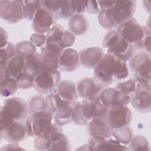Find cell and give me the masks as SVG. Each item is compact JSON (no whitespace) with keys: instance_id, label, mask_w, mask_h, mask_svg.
Returning <instances> with one entry per match:
<instances>
[{"instance_id":"cell-36","label":"cell","mask_w":151,"mask_h":151,"mask_svg":"<svg viewBox=\"0 0 151 151\" xmlns=\"http://www.w3.org/2000/svg\"><path fill=\"white\" fill-rule=\"evenodd\" d=\"M64 29L60 24H56L46 33V43H60Z\"/></svg>"},{"instance_id":"cell-28","label":"cell","mask_w":151,"mask_h":151,"mask_svg":"<svg viewBox=\"0 0 151 151\" xmlns=\"http://www.w3.org/2000/svg\"><path fill=\"white\" fill-rule=\"evenodd\" d=\"M51 140L50 150H69L70 145L67 136L63 132L48 136Z\"/></svg>"},{"instance_id":"cell-5","label":"cell","mask_w":151,"mask_h":151,"mask_svg":"<svg viewBox=\"0 0 151 151\" xmlns=\"http://www.w3.org/2000/svg\"><path fill=\"white\" fill-rule=\"evenodd\" d=\"M150 55L145 51L139 52L130 58L129 66L136 82L150 83Z\"/></svg>"},{"instance_id":"cell-30","label":"cell","mask_w":151,"mask_h":151,"mask_svg":"<svg viewBox=\"0 0 151 151\" xmlns=\"http://www.w3.org/2000/svg\"><path fill=\"white\" fill-rule=\"evenodd\" d=\"M17 80L11 77L1 78L0 93L2 96L7 97L14 94L18 89Z\"/></svg>"},{"instance_id":"cell-49","label":"cell","mask_w":151,"mask_h":151,"mask_svg":"<svg viewBox=\"0 0 151 151\" xmlns=\"http://www.w3.org/2000/svg\"><path fill=\"white\" fill-rule=\"evenodd\" d=\"M97 3L99 5L100 9H109L111 8L114 5L115 1H97Z\"/></svg>"},{"instance_id":"cell-31","label":"cell","mask_w":151,"mask_h":151,"mask_svg":"<svg viewBox=\"0 0 151 151\" xmlns=\"http://www.w3.org/2000/svg\"><path fill=\"white\" fill-rule=\"evenodd\" d=\"M111 137L121 143L128 145L133 137V130L129 125L113 129Z\"/></svg>"},{"instance_id":"cell-34","label":"cell","mask_w":151,"mask_h":151,"mask_svg":"<svg viewBox=\"0 0 151 151\" xmlns=\"http://www.w3.org/2000/svg\"><path fill=\"white\" fill-rule=\"evenodd\" d=\"M29 114L47 109L45 97L41 95H34L31 97L28 103Z\"/></svg>"},{"instance_id":"cell-23","label":"cell","mask_w":151,"mask_h":151,"mask_svg":"<svg viewBox=\"0 0 151 151\" xmlns=\"http://www.w3.org/2000/svg\"><path fill=\"white\" fill-rule=\"evenodd\" d=\"M55 90L63 100L70 103L76 101L78 97L76 83L70 80L60 81Z\"/></svg>"},{"instance_id":"cell-14","label":"cell","mask_w":151,"mask_h":151,"mask_svg":"<svg viewBox=\"0 0 151 151\" xmlns=\"http://www.w3.org/2000/svg\"><path fill=\"white\" fill-rule=\"evenodd\" d=\"M64 49L59 43H45L41 47L43 59L42 69L58 70V58Z\"/></svg>"},{"instance_id":"cell-32","label":"cell","mask_w":151,"mask_h":151,"mask_svg":"<svg viewBox=\"0 0 151 151\" xmlns=\"http://www.w3.org/2000/svg\"><path fill=\"white\" fill-rule=\"evenodd\" d=\"M128 76L129 70L126 61L115 56L113 76V80H124L128 77Z\"/></svg>"},{"instance_id":"cell-26","label":"cell","mask_w":151,"mask_h":151,"mask_svg":"<svg viewBox=\"0 0 151 151\" xmlns=\"http://www.w3.org/2000/svg\"><path fill=\"white\" fill-rule=\"evenodd\" d=\"M68 28L70 31L74 35H82L88 30V22L83 15L74 14L69 19Z\"/></svg>"},{"instance_id":"cell-13","label":"cell","mask_w":151,"mask_h":151,"mask_svg":"<svg viewBox=\"0 0 151 151\" xmlns=\"http://www.w3.org/2000/svg\"><path fill=\"white\" fill-rule=\"evenodd\" d=\"M42 5L51 12L57 19H68L75 14L72 1H41Z\"/></svg>"},{"instance_id":"cell-29","label":"cell","mask_w":151,"mask_h":151,"mask_svg":"<svg viewBox=\"0 0 151 151\" xmlns=\"http://www.w3.org/2000/svg\"><path fill=\"white\" fill-rule=\"evenodd\" d=\"M73 109L72 104L67 105L54 113L55 123L61 126L73 122Z\"/></svg>"},{"instance_id":"cell-22","label":"cell","mask_w":151,"mask_h":151,"mask_svg":"<svg viewBox=\"0 0 151 151\" xmlns=\"http://www.w3.org/2000/svg\"><path fill=\"white\" fill-rule=\"evenodd\" d=\"M134 49V47L133 45L120 36L113 46L107 50V52L127 61L133 57Z\"/></svg>"},{"instance_id":"cell-2","label":"cell","mask_w":151,"mask_h":151,"mask_svg":"<svg viewBox=\"0 0 151 151\" xmlns=\"http://www.w3.org/2000/svg\"><path fill=\"white\" fill-rule=\"evenodd\" d=\"M29 114L28 104L22 99L14 97L6 99L1 107V129L15 121H24Z\"/></svg>"},{"instance_id":"cell-10","label":"cell","mask_w":151,"mask_h":151,"mask_svg":"<svg viewBox=\"0 0 151 151\" xmlns=\"http://www.w3.org/2000/svg\"><path fill=\"white\" fill-rule=\"evenodd\" d=\"M32 28L38 34H44L56 24L57 18L42 5L36 12L32 19Z\"/></svg>"},{"instance_id":"cell-1","label":"cell","mask_w":151,"mask_h":151,"mask_svg":"<svg viewBox=\"0 0 151 151\" xmlns=\"http://www.w3.org/2000/svg\"><path fill=\"white\" fill-rule=\"evenodd\" d=\"M136 1L126 0L115 1L114 5L109 9H100L97 13L98 21L105 29H113L123 22L133 18L136 9Z\"/></svg>"},{"instance_id":"cell-40","label":"cell","mask_w":151,"mask_h":151,"mask_svg":"<svg viewBox=\"0 0 151 151\" xmlns=\"http://www.w3.org/2000/svg\"><path fill=\"white\" fill-rule=\"evenodd\" d=\"M136 85V82L132 78H130L129 80L124 82L117 83L116 85L115 88L119 90V91L131 96L135 92Z\"/></svg>"},{"instance_id":"cell-43","label":"cell","mask_w":151,"mask_h":151,"mask_svg":"<svg viewBox=\"0 0 151 151\" xmlns=\"http://www.w3.org/2000/svg\"><path fill=\"white\" fill-rule=\"evenodd\" d=\"M76 40L74 35L70 31H64L62 39L60 42V45L64 49L70 47L73 45Z\"/></svg>"},{"instance_id":"cell-45","label":"cell","mask_w":151,"mask_h":151,"mask_svg":"<svg viewBox=\"0 0 151 151\" xmlns=\"http://www.w3.org/2000/svg\"><path fill=\"white\" fill-rule=\"evenodd\" d=\"M75 14H82L86 11L87 1H72Z\"/></svg>"},{"instance_id":"cell-11","label":"cell","mask_w":151,"mask_h":151,"mask_svg":"<svg viewBox=\"0 0 151 151\" xmlns=\"http://www.w3.org/2000/svg\"><path fill=\"white\" fill-rule=\"evenodd\" d=\"M99 99L103 106L109 109L112 106H126L130 101V96L115 87H106L100 93Z\"/></svg>"},{"instance_id":"cell-12","label":"cell","mask_w":151,"mask_h":151,"mask_svg":"<svg viewBox=\"0 0 151 151\" xmlns=\"http://www.w3.org/2000/svg\"><path fill=\"white\" fill-rule=\"evenodd\" d=\"M1 137L9 143H18L28 137L25 120L15 121L1 129Z\"/></svg>"},{"instance_id":"cell-25","label":"cell","mask_w":151,"mask_h":151,"mask_svg":"<svg viewBox=\"0 0 151 151\" xmlns=\"http://www.w3.org/2000/svg\"><path fill=\"white\" fill-rule=\"evenodd\" d=\"M25 71L35 77L42 70L43 59L40 53L37 51L25 57Z\"/></svg>"},{"instance_id":"cell-39","label":"cell","mask_w":151,"mask_h":151,"mask_svg":"<svg viewBox=\"0 0 151 151\" xmlns=\"http://www.w3.org/2000/svg\"><path fill=\"white\" fill-rule=\"evenodd\" d=\"M34 78L35 77L24 71L16 78L18 88L26 90L33 87Z\"/></svg>"},{"instance_id":"cell-37","label":"cell","mask_w":151,"mask_h":151,"mask_svg":"<svg viewBox=\"0 0 151 151\" xmlns=\"http://www.w3.org/2000/svg\"><path fill=\"white\" fill-rule=\"evenodd\" d=\"M42 6L41 1H24V18L32 21L37 11Z\"/></svg>"},{"instance_id":"cell-41","label":"cell","mask_w":151,"mask_h":151,"mask_svg":"<svg viewBox=\"0 0 151 151\" xmlns=\"http://www.w3.org/2000/svg\"><path fill=\"white\" fill-rule=\"evenodd\" d=\"M73 109V122L77 125H84L87 123V120L84 118L81 111V105L80 101H74L72 103Z\"/></svg>"},{"instance_id":"cell-21","label":"cell","mask_w":151,"mask_h":151,"mask_svg":"<svg viewBox=\"0 0 151 151\" xmlns=\"http://www.w3.org/2000/svg\"><path fill=\"white\" fill-rule=\"evenodd\" d=\"M25 57L17 54L8 61L6 68L0 71L1 78L7 77L16 79L25 71Z\"/></svg>"},{"instance_id":"cell-16","label":"cell","mask_w":151,"mask_h":151,"mask_svg":"<svg viewBox=\"0 0 151 151\" xmlns=\"http://www.w3.org/2000/svg\"><path fill=\"white\" fill-rule=\"evenodd\" d=\"M81 111L84 118L88 122L94 119H101L106 120L109 109L103 106L99 99H84L81 102Z\"/></svg>"},{"instance_id":"cell-48","label":"cell","mask_w":151,"mask_h":151,"mask_svg":"<svg viewBox=\"0 0 151 151\" xmlns=\"http://www.w3.org/2000/svg\"><path fill=\"white\" fill-rule=\"evenodd\" d=\"M1 31H0V34H1V48L5 46L6 45L8 42V34L6 32L5 30H4L2 27L0 28Z\"/></svg>"},{"instance_id":"cell-42","label":"cell","mask_w":151,"mask_h":151,"mask_svg":"<svg viewBox=\"0 0 151 151\" xmlns=\"http://www.w3.org/2000/svg\"><path fill=\"white\" fill-rule=\"evenodd\" d=\"M51 140L46 134H41L35 137L34 146L36 149L40 150H50Z\"/></svg>"},{"instance_id":"cell-38","label":"cell","mask_w":151,"mask_h":151,"mask_svg":"<svg viewBox=\"0 0 151 151\" xmlns=\"http://www.w3.org/2000/svg\"><path fill=\"white\" fill-rule=\"evenodd\" d=\"M17 54L24 57L37 51V47L29 41H22L15 45Z\"/></svg>"},{"instance_id":"cell-33","label":"cell","mask_w":151,"mask_h":151,"mask_svg":"<svg viewBox=\"0 0 151 151\" xmlns=\"http://www.w3.org/2000/svg\"><path fill=\"white\" fill-rule=\"evenodd\" d=\"M16 54L15 46L10 42L0 48V71L6 68L8 61Z\"/></svg>"},{"instance_id":"cell-20","label":"cell","mask_w":151,"mask_h":151,"mask_svg":"<svg viewBox=\"0 0 151 151\" xmlns=\"http://www.w3.org/2000/svg\"><path fill=\"white\" fill-rule=\"evenodd\" d=\"M103 55V49L98 47L83 48L79 52L80 64L86 68H94Z\"/></svg>"},{"instance_id":"cell-47","label":"cell","mask_w":151,"mask_h":151,"mask_svg":"<svg viewBox=\"0 0 151 151\" xmlns=\"http://www.w3.org/2000/svg\"><path fill=\"white\" fill-rule=\"evenodd\" d=\"M100 11V7L97 3V1H87L86 11L90 14H96L98 13Z\"/></svg>"},{"instance_id":"cell-8","label":"cell","mask_w":151,"mask_h":151,"mask_svg":"<svg viewBox=\"0 0 151 151\" xmlns=\"http://www.w3.org/2000/svg\"><path fill=\"white\" fill-rule=\"evenodd\" d=\"M1 18L5 21L15 24L24 18V1H1Z\"/></svg>"},{"instance_id":"cell-44","label":"cell","mask_w":151,"mask_h":151,"mask_svg":"<svg viewBox=\"0 0 151 151\" xmlns=\"http://www.w3.org/2000/svg\"><path fill=\"white\" fill-rule=\"evenodd\" d=\"M30 41L36 47H42L46 43V36L44 34L35 33L30 37Z\"/></svg>"},{"instance_id":"cell-15","label":"cell","mask_w":151,"mask_h":151,"mask_svg":"<svg viewBox=\"0 0 151 151\" xmlns=\"http://www.w3.org/2000/svg\"><path fill=\"white\" fill-rule=\"evenodd\" d=\"M76 86L78 96L88 100L98 99L100 93L104 87L94 77H87L80 80Z\"/></svg>"},{"instance_id":"cell-24","label":"cell","mask_w":151,"mask_h":151,"mask_svg":"<svg viewBox=\"0 0 151 151\" xmlns=\"http://www.w3.org/2000/svg\"><path fill=\"white\" fill-rule=\"evenodd\" d=\"M150 93H134L130 96V103L135 110L142 113H148L151 110Z\"/></svg>"},{"instance_id":"cell-50","label":"cell","mask_w":151,"mask_h":151,"mask_svg":"<svg viewBox=\"0 0 151 151\" xmlns=\"http://www.w3.org/2000/svg\"><path fill=\"white\" fill-rule=\"evenodd\" d=\"M1 150H24L18 143H9V144L4 145L3 147L1 148Z\"/></svg>"},{"instance_id":"cell-17","label":"cell","mask_w":151,"mask_h":151,"mask_svg":"<svg viewBox=\"0 0 151 151\" xmlns=\"http://www.w3.org/2000/svg\"><path fill=\"white\" fill-rule=\"evenodd\" d=\"M90 150L96 151H123L129 150L127 145H123L110 137L107 139H99L90 137L87 143Z\"/></svg>"},{"instance_id":"cell-7","label":"cell","mask_w":151,"mask_h":151,"mask_svg":"<svg viewBox=\"0 0 151 151\" xmlns=\"http://www.w3.org/2000/svg\"><path fill=\"white\" fill-rule=\"evenodd\" d=\"M115 56L104 54L103 57L94 68V78L103 87L110 86L113 80V71Z\"/></svg>"},{"instance_id":"cell-19","label":"cell","mask_w":151,"mask_h":151,"mask_svg":"<svg viewBox=\"0 0 151 151\" xmlns=\"http://www.w3.org/2000/svg\"><path fill=\"white\" fill-rule=\"evenodd\" d=\"M87 124V130L90 137L99 139L111 137L112 129L105 120L94 119L88 121Z\"/></svg>"},{"instance_id":"cell-27","label":"cell","mask_w":151,"mask_h":151,"mask_svg":"<svg viewBox=\"0 0 151 151\" xmlns=\"http://www.w3.org/2000/svg\"><path fill=\"white\" fill-rule=\"evenodd\" d=\"M45 99L47 109L53 113L64 108L67 105L72 104L63 100L57 93L55 89L52 91L47 94Z\"/></svg>"},{"instance_id":"cell-4","label":"cell","mask_w":151,"mask_h":151,"mask_svg":"<svg viewBox=\"0 0 151 151\" xmlns=\"http://www.w3.org/2000/svg\"><path fill=\"white\" fill-rule=\"evenodd\" d=\"M53 119L54 113L47 109L28 114L25 120L28 136L37 137L43 134Z\"/></svg>"},{"instance_id":"cell-3","label":"cell","mask_w":151,"mask_h":151,"mask_svg":"<svg viewBox=\"0 0 151 151\" xmlns=\"http://www.w3.org/2000/svg\"><path fill=\"white\" fill-rule=\"evenodd\" d=\"M148 28L141 25L133 17L117 26L119 35L139 50L143 51V41Z\"/></svg>"},{"instance_id":"cell-9","label":"cell","mask_w":151,"mask_h":151,"mask_svg":"<svg viewBox=\"0 0 151 151\" xmlns=\"http://www.w3.org/2000/svg\"><path fill=\"white\" fill-rule=\"evenodd\" d=\"M132 118V112L127 106H112L109 108L106 121L113 129L128 126Z\"/></svg>"},{"instance_id":"cell-46","label":"cell","mask_w":151,"mask_h":151,"mask_svg":"<svg viewBox=\"0 0 151 151\" xmlns=\"http://www.w3.org/2000/svg\"><path fill=\"white\" fill-rule=\"evenodd\" d=\"M150 38H151L150 31L148 28L146 30V34L143 41V51H145L150 55V42H151Z\"/></svg>"},{"instance_id":"cell-35","label":"cell","mask_w":151,"mask_h":151,"mask_svg":"<svg viewBox=\"0 0 151 151\" xmlns=\"http://www.w3.org/2000/svg\"><path fill=\"white\" fill-rule=\"evenodd\" d=\"M129 150H149V144L147 139L142 135L133 136L128 144Z\"/></svg>"},{"instance_id":"cell-18","label":"cell","mask_w":151,"mask_h":151,"mask_svg":"<svg viewBox=\"0 0 151 151\" xmlns=\"http://www.w3.org/2000/svg\"><path fill=\"white\" fill-rule=\"evenodd\" d=\"M80 64L79 53L73 48L64 49L58 58V70L61 71H73Z\"/></svg>"},{"instance_id":"cell-6","label":"cell","mask_w":151,"mask_h":151,"mask_svg":"<svg viewBox=\"0 0 151 151\" xmlns=\"http://www.w3.org/2000/svg\"><path fill=\"white\" fill-rule=\"evenodd\" d=\"M60 81L58 70L42 69L34 78V87L39 93L47 94L52 91Z\"/></svg>"}]
</instances>
